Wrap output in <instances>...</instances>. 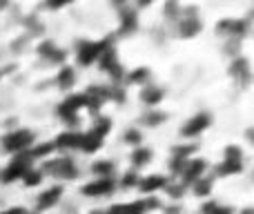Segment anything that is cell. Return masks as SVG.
<instances>
[{
	"mask_svg": "<svg viewBox=\"0 0 254 214\" xmlns=\"http://www.w3.org/2000/svg\"><path fill=\"white\" fill-rule=\"evenodd\" d=\"M125 80L127 83H131V85H147V80H149V70H145V67H138V70H134V71H129V74L125 76Z\"/></svg>",
	"mask_w": 254,
	"mask_h": 214,
	"instance_id": "cell-20",
	"label": "cell"
},
{
	"mask_svg": "<svg viewBox=\"0 0 254 214\" xmlns=\"http://www.w3.org/2000/svg\"><path fill=\"white\" fill-rule=\"evenodd\" d=\"M80 139L83 134H76V132H65L54 141V149H76L80 147Z\"/></svg>",
	"mask_w": 254,
	"mask_h": 214,
	"instance_id": "cell-10",
	"label": "cell"
},
{
	"mask_svg": "<svg viewBox=\"0 0 254 214\" xmlns=\"http://www.w3.org/2000/svg\"><path fill=\"white\" fill-rule=\"evenodd\" d=\"M165 98V92H163L161 87H156V85H145L143 87V92H140V101L143 103H147L149 107H156L158 103Z\"/></svg>",
	"mask_w": 254,
	"mask_h": 214,
	"instance_id": "cell-11",
	"label": "cell"
},
{
	"mask_svg": "<svg viewBox=\"0 0 254 214\" xmlns=\"http://www.w3.org/2000/svg\"><path fill=\"white\" fill-rule=\"evenodd\" d=\"M207 170V163L203 161V158H188V163H185L183 172H181V183H194L196 179H201L203 172Z\"/></svg>",
	"mask_w": 254,
	"mask_h": 214,
	"instance_id": "cell-5",
	"label": "cell"
},
{
	"mask_svg": "<svg viewBox=\"0 0 254 214\" xmlns=\"http://www.w3.org/2000/svg\"><path fill=\"white\" fill-rule=\"evenodd\" d=\"M216 206H219V203H216V201H207L205 206H203V210H201V212H203V214H212V210H214Z\"/></svg>",
	"mask_w": 254,
	"mask_h": 214,
	"instance_id": "cell-29",
	"label": "cell"
},
{
	"mask_svg": "<svg viewBox=\"0 0 254 214\" xmlns=\"http://www.w3.org/2000/svg\"><path fill=\"white\" fill-rule=\"evenodd\" d=\"M140 141H143V136H140V132L138 130H127L125 132V143L127 145H134V147H140Z\"/></svg>",
	"mask_w": 254,
	"mask_h": 214,
	"instance_id": "cell-26",
	"label": "cell"
},
{
	"mask_svg": "<svg viewBox=\"0 0 254 214\" xmlns=\"http://www.w3.org/2000/svg\"><path fill=\"white\" fill-rule=\"evenodd\" d=\"M181 212H183V210H181V208H165V214H181Z\"/></svg>",
	"mask_w": 254,
	"mask_h": 214,
	"instance_id": "cell-31",
	"label": "cell"
},
{
	"mask_svg": "<svg viewBox=\"0 0 254 214\" xmlns=\"http://www.w3.org/2000/svg\"><path fill=\"white\" fill-rule=\"evenodd\" d=\"M138 25V18H136V11L134 9H125L121 13V34H131Z\"/></svg>",
	"mask_w": 254,
	"mask_h": 214,
	"instance_id": "cell-14",
	"label": "cell"
},
{
	"mask_svg": "<svg viewBox=\"0 0 254 214\" xmlns=\"http://www.w3.org/2000/svg\"><path fill=\"white\" fill-rule=\"evenodd\" d=\"M201 29H203L201 18H196V16H181L179 34L183 36V38H194V36H196Z\"/></svg>",
	"mask_w": 254,
	"mask_h": 214,
	"instance_id": "cell-8",
	"label": "cell"
},
{
	"mask_svg": "<svg viewBox=\"0 0 254 214\" xmlns=\"http://www.w3.org/2000/svg\"><path fill=\"white\" fill-rule=\"evenodd\" d=\"M31 163H34V158L29 156V152L18 154V156L0 172V181H2V183H13V181H18V179H25V174L31 170Z\"/></svg>",
	"mask_w": 254,
	"mask_h": 214,
	"instance_id": "cell-2",
	"label": "cell"
},
{
	"mask_svg": "<svg viewBox=\"0 0 254 214\" xmlns=\"http://www.w3.org/2000/svg\"><path fill=\"white\" fill-rule=\"evenodd\" d=\"M63 194V188L61 185H54L52 190H47V192H43L38 197V210H49L52 206H56L58 199H61Z\"/></svg>",
	"mask_w": 254,
	"mask_h": 214,
	"instance_id": "cell-12",
	"label": "cell"
},
{
	"mask_svg": "<svg viewBox=\"0 0 254 214\" xmlns=\"http://www.w3.org/2000/svg\"><path fill=\"white\" fill-rule=\"evenodd\" d=\"M241 214H252V210H250V208H246V210H243Z\"/></svg>",
	"mask_w": 254,
	"mask_h": 214,
	"instance_id": "cell-32",
	"label": "cell"
},
{
	"mask_svg": "<svg viewBox=\"0 0 254 214\" xmlns=\"http://www.w3.org/2000/svg\"><path fill=\"white\" fill-rule=\"evenodd\" d=\"M165 118H167V114H165V112H158V109L154 107V109H149V112L145 114L143 123H145V125H149V127H158L163 121H165Z\"/></svg>",
	"mask_w": 254,
	"mask_h": 214,
	"instance_id": "cell-21",
	"label": "cell"
},
{
	"mask_svg": "<svg viewBox=\"0 0 254 214\" xmlns=\"http://www.w3.org/2000/svg\"><path fill=\"white\" fill-rule=\"evenodd\" d=\"M223 161H243V152L239 145H228L225 147V158Z\"/></svg>",
	"mask_w": 254,
	"mask_h": 214,
	"instance_id": "cell-25",
	"label": "cell"
},
{
	"mask_svg": "<svg viewBox=\"0 0 254 214\" xmlns=\"http://www.w3.org/2000/svg\"><path fill=\"white\" fill-rule=\"evenodd\" d=\"M192 185H194V192H196L198 197H207V194L212 192V179H207V176L196 179Z\"/></svg>",
	"mask_w": 254,
	"mask_h": 214,
	"instance_id": "cell-22",
	"label": "cell"
},
{
	"mask_svg": "<svg viewBox=\"0 0 254 214\" xmlns=\"http://www.w3.org/2000/svg\"><path fill=\"white\" fill-rule=\"evenodd\" d=\"M110 130H112V121H110V118H98L96 125L92 127V132H94L96 136H101V139H105Z\"/></svg>",
	"mask_w": 254,
	"mask_h": 214,
	"instance_id": "cell-23",
	"label": "cell"
},
{
	"mask_svg": "<svg viewBox=\"0 0 254 214\" xmlns=\"http://www.w3.org/2000/svg\"><path fill=\"white\" fill-rule=\"evenodd\" d=\"M92 172L96 179H112L114 176V163L112 161H98L92 165Z\"/></svg>",
	"mask_w": 254,
	"mask_h": 214,
	"instance_id": "cell-17",
	"label": "cell"
},
{
	"mask_svg": "<svg viewBox=\"0 0 254 214\" xmlns=\"http://www.w3.org/2000/svg\"><path fill=\"white\" fill-rule=\"evenodd\" d=\"M243 172V161H223L216 167V174L219 176H230V174H239Z\"/></svg>",
	"mask_w": 254,
	"mask_h": 214,
	"instance_id": "cell-19",
	"label": "cell"
},
{
	"mask_svg": "<svg viewBox=\"0 0 254 214\" xmlns=\"http://www.w3.org/2000/svg\"><path fill=\"white\" fill-rule=\"evenodd\" d=\"M114 188H116L114 176H112V179H94L92 183H87L83 188V194L85 197H105V194H110Z\"/></svg>",
	"mask_w": 254,
	"mask_h": 214,
	"instance_id": "cell-6",
	"label": "cell"
},
{
	"mask_svg": "<svg viewBox=\"0 0 254 214\" xmlns=\"http://www.w3.org/2000/svg\"><path fill=\"white\" fill-rule=\"evenodd\" d=\"M101 143H103L101 136H96L94 132H89V134H83V139H80V147H78V149H83L85 154H92V152H96V149L101 147Z\"/></svg>",
	"mask_w": 254,
	"mask_h": 214,
	"instance_id": "cell-16",
	"label": "cell"
},
{
	"mask_svg": "<svg viewBox=\"0 0 254 214\" xmlns=\"http://www.w3.org/2000/svg\"><path fill=\"white\" fill-rule=\"evenodd\" d=\"M112 45V38H105V40H83L76 49V58H78L80 65H92L94 61H98V56L103 54V49L110 47Z\"/></svg>",
	"mask_w": 254,
	"mask_h": 214,
	"instance_id": "cell-3",
	"label": "cell"
},
{
	"mask_svg": "<svg viewBox=\"0 0 254 214\" xmlns=\"http://www.w3.org/2000/svg\"><path fill=\"white\" fill-rule=\"evenodd\" d=\"M165 190H167V194H170V199H181L185 194V185L183 183H176V185L167 183Z\"/></svg>",
	"mask_w": 254,
	"mask_h": 214,
	"instance_id": "cell-27",
	"label": "cell"
},
{
	"mask_svg": "<svg viewBox=\"0 0 254 214\" xmlns=\"http://www.w3.org/2000/svg\"><path fill=\"white\" fill-rule=\"evenodd\" d=\"M212 214H232V210H230V208H225V206H216L214 210H212Z\"/></svg>",
	"mask_w": 254,
	"mask_h": 214,
	"instance_id": "cell-30",
	"label": "cell"
},
{
	"mask_svg": "<svg viewBox=\"0 0 254 214\" xmlns=\"http://www.w3.org/2000/svg\"><path fill=\"white\" fill-rule=\"evenodd\" d=\"M2 147H4V152L16 154V156L29 152V149L34 147V132H29V130L11 132V134H7L2 139Z\"/></svg>",
	"mask_w": 254,
	"mask_h": 214,
	"instance_id": "cell-1",
	"label": "cell"
},
{
	"mask_svg": "<svg viewBox=\"0 0 254 214\" xmlns=\"http://www.w3.org/2000/svg\"><path fill=\"white\" fill-rule=\"evenodd\" d=\"M167 185V179L161 174H152V176H145V179H138V185L136 188H140L143 192L152 194V192H158V190H163Z\"/></svg>",
	"mask_w": 254,
	"mask_h": 214,
	"instance_id": "cell-9",
	"label": "cell"
},
{
	"mask_svg": "<svg viewBox=\"0 0 254 214\" xmlns=\"http://www.w3.org/2000/svg\"><path fill=\"white\" fill-rule=\"evenodd\" d=\"M40 181H43V172L40 170H29L25 174V179H22V183H25L27 188H36V185H40Z\"/></svg>",
	"mask_w": 254,
	"mask_h": 214,
	"instance_id": "cell-24",
	"label": "cell"
},
{
	"mask_svg": "<svg viewBox=\"0 0 254 214\" xmlns=\"http://www.w3.org/2000/svg\"><path fill=\"white\" fill-rule=\"evenodd\" d=\"M149 161H152V149L149 147H136L134 152H131V163H134V167H145Z\"/></svg>",
	"mask_w": 254,
	"mask_h": 214,
	"instance_id": "cell-18",
	"label": "cell"
},
{
	"mask_svg": "<svg viewBox=\"0 0 254 214\" xmlns=\"http://www.w3.org/2000/svg\"><path fill=\"white\" fill-rule=\"evenodd\" d=\"M49 172L54 176H58V179H76L78 167H76V163L71 158H58V161H54L49 165Z\"/></svg>",
	"mask_w": 254,
	"mask_h": 214,
	"instance_id": "cell-7",
	"label": "cell"
},
{
	"mask_svg": "<svg viewBox=\"0 0 254 214\" xmlns=\"http://www.w3.org/2000/svg\"><path fill=\"white\" fill-rule=\"evenodd\" d=\"M121 185L123 188H136L138 185V176H136V172H127L123 176V181H121Z\"/></svg>",
	"mask_w": 254,
	"mask_h": 214,
	"instance_id": "cell-28",
	"label": "cell"
},
{
	"mask_svg": "<svg viewBox=\"0 0 254 214\" xmlns=\"http://www.w3.org/2000/svg\"><path fill=\"white\" fill-rule=\"evenodd\" d=\"M230 71H232V76L237 80H241V83H248V80H250V63H248L243 56H237V61H234L232 67H230Z\"/></svg>",
	"mask_w": 254,
	"mask_h": 214,
	"instance_id": "cell-13",
	"label": "cell"
},
{
	"mask_svg": "<svg viewBox=\"0 0 254 214\" xmlns=\"http://www.w3.org/2000/svg\"><path fill=\"white\" fill-rule=\"evenodd\" d=\"M210 123H212V118H210V114H207V112L196 114V116H192L183 127H181V136H185V139L198 136L201 132H205L207 127H210Z\"/></svg>",
	"mask_w": 254,
	"mask_h": 214,
	"instance_id": "cell-4",
	"label": "cell"
},
{
	"mask_svg": "<svg viewBox=\"0 0 254 214\" xmlns=\"http://www.w3.org/2000/svg\"><path fill=\"white\" fill-rule=\"evenodd\" d=\"M0 214H2V212H0Z\"/></svg>",
	"mask_w": 254,
	"mask_h": 214,
	"instance_id": "cell-33",
	"label": "cell"
},
{
	"mask_svg": "<svg viewBox=\"0 0 254 214\" xmlns=\"http://www.w3.org/2000/svg\"><path fill=\"white\" fill-rule=\"evenodd\" d=\"M56 83H58V87L61 89H71L74 87V83H76V71L71 70V67H63V70L58 71V76H56Z\"/></svg>",
	"mask_w": 254,
	"mask_h": 214,
	"instance_id": "cell-15",
	"label": "cell"
}]
</instances>
